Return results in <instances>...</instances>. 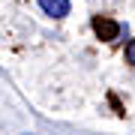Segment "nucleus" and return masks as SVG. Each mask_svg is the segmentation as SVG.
<instances>
[{"instance_id": "nucleus-3", "label": "nucleus", "mask_w": 135, "mask_h": 135, "mask_svg": "<svg viewBox=\"0 0 135 135\" xmlns=\"http://www.w3.org/2000/svg\"><path fill=\"white\" fill-rule=\"evenodd\" d=\"M126 63H132V66H135V39L126 45Z\"/></svg>"}, {"instance_id": "nucleus-1", "label": "nucleus", "mask_w": 135, "mask_h": 135, "mask_svg": "<svg viewBox=\"0 0 135 135\" xmlns=\"http://www.w3.org/2000/svg\"><path fill=\"white\" fill-rule=\"evenodd\" d=\"M93 30H96V36L105 39V42H111V39L120 36V24L111 21V18H105V15H96V18H93Z\"/></svg>"}, {"instance_id": "nucleus-2", "label": "nucleus", "mask_w": 135, "mask_h": 135, "mask_svg": "<svg viewBox=\"0 0 135 135\" xmlns=\"http://www.w3.org/2000/svg\"><path fill=\"white\" fill-rule=\"evenodd\" d=\"M39 9L45 15H51V18H66L69 9H72V3L69 0H39Z\"/></svg>"}]
</instances>
